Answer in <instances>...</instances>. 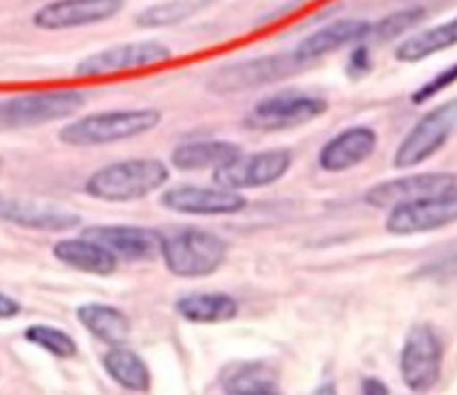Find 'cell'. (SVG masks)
Instances as JSON below:
<instances>
[{"label": "cell", "mask_w": 457, "mask_h": 395, "mask_svg": "<svg viewBox=\"0 0 457 395\" xmlns=\"http://www.w3.org/2000/svg\"><path fill=\"white\" fill-rule=\"evenodd\" d=\"M156 107H129V110L92 112L62 125L58 139L71 147H98L143 137L161 125Z\"/></svg>", "instance_id": "1"}, {"label": "cell", "mask_w": 457, "mask_h": 395, "mask_svg": "<svg viewBox=\"0 0 457 395\" xmlns=\"http://www.w3.org/2000/svg\"><path fill=\"white\" fill-rule=\"evenodd\" d=\"M168 179L170 168L161 159H125L89 174L85 192L105 204H129L161 190Z\"/></svg>", "instance_id": "2"}, {"label": "cell", "mask_w": 457, "mask_h": 395, "mask_svg": "<svg viewBox=\"0 0 457 395\" xmlns=\"http://www.w3.org/2000/svg\"><path fill=\"white\" fill-rule=\"evenodd\" d=\"M161 259L172 275L183 280L210 277L226 264L228 244L217 232L204 228H179L161 235Z\"/></svg>", "instance_id": "3"}, {"label": "cell", "mask_w": 457, "mask_h": 395, "mask_svg": "<svg viewBox=\"0 0 457 395\" xmlns=\"http://www.w3.org/2000/svg\"><path fill=\"white\" fill-rule=\"evenodd\" d=\"M308 63L299 58L297 52L266 54V56L245 58V61L228 63L208 76V89L214 94H241L250 89L268 88L281 83L290 76L302 74Z\"/></svg>", "instance_id": "4"}, {"label": "cell", "mask_w": 457, "mask_h": 395, "mask_svg": "<svg viewBox=\"0 0 457 395\" xmlns=\"http://www.w3.org/2000/svg\"><path fill=\"white\" fill-rule=\"evenodd\" d=\"M85 105V94L79 89H40L18 94L0 101V125L7 128H36L74 116Z\"/></svg>", "instance_id": "5"}, {"label": "cell", "mask_w": 457, "mask_h": 395, "mask_svg": "<svg viewBox=\"0 0 457 395\" xmlns=\"http://www.w3.org/2000/svg\"><path fill=\"white\" fill-rule=\"evenodd\" d=\"M457 125V98L433 107L427 114L420 116L418 123L409 130L402 143L397 146L393 165L397 170H409L436 156L446 146L449 137Z\"/></svg>", "instance_id": "6"}, {"label": "cell", "mask_w": 457, "mask_h": 395, "mask_svg": "<svg viewBox=\"0 0 457 395\" xmlns=\"http://www.w3.org/2000/svg\"><path fill=\"white\" fill-rule=\"evenodd\" d=\"M445 347L440 335L428 324H415L406 335L400 353V375L406 389L427 393L440 382Z\"/></svg>", "instance_id": "7"}, {"label": "cell", "mask_w": 457, "mask_h": 395, "mask_svg": "<svg viewBox=\"0 0 457 395\" xmlns=\"http://www.w3.org/2000/svg\"><path fill=\"white\" fill-rule=\"evenodd\" d=\"M328 112V103L315 94L279 92L262 98L245 116V125L259 132H281L302 128Z\"/></svg>", "instance_id": "8"}, {"label": "cell", "mask_w": 457, "mask_h": 395, "mask_svg": "<svg viewBox=\"0 0 457 395\" xmlns=\"http://www.w3.org/2000/svg\"><path fill=\"white\" fill-rule=\"evenodd\" d=\"M293 168V152L286 147H272V150L253 152L212 170V179L217 186L230 188V190H254V188H266L281 181Z\"/></svg>", "instance_id": "9"}, {"label": "cell", "mask_w": 457, "mask_h": 395, "mask_svg": "<svg viewBox=\"0 0 457 395\" xmlns=\"http://www.w3.org/2000/svg\"><path fill=\"white\" fill-rule=\"evenodd\" d=\"M172 58V49L159 40H129V43L112 45V47L98 49L87 54L76 63V76H107L119 74L128 70H141V67L161 65Z\"/></svg>", "instance_id": "10"}, {"label": "cell", "mask_w": 457, "mask_h": 395, "mask_svg": "<svg viewBox=\"0 0 457 395\" xmlns=\"http://www.w3.org/2000/svg\"><path fill=\"white\" fill-rule=\"evenodd\" d=\"M457 223V195L424 197L388 208L384 228L395 237L433 232Z\"/></svg>", "instance_id": "11"}, {"label": "cell", "mask_w": 457, "mask_h": 395, "mask_svg": "<svg viewBox=\"0 0 457 395\" xmlns=\"http://www.w3.org/2000/svg\"><path fill=\"white\" fill-rule=\"evenodd\" d=\"M442 195H457V172H420L386 179L366 190L364 201L373 208L388 210L404 201Z\"/></svg>", "instance_id": "12"}, {"label": "cell", "mask_w": 457, "mask_h": 395, "mask_svg": "<svg viewBox=\"0 0 457 395\" xmlns=\"http://www.w3.org/2000/svg\"><path fill=\"white\" fill-rule=\"evenodd\" d=\"M125 9V0H52L36 9L34 22L43 31H67L101 25Z\"/></svg>", "instance_id": "13"}, {"label": "cell", "mask_w": 457, "mask_h": 395, "mask_svg": "<svg viewBox=\"0 0 457 395\" xmlns=\"http://www.w3.org/2000/svg\"><path fill=\"white\" fill-rule=\"evenodd\" d=\"M161 206L177 214H196V217H219L237 214L248 206L241 192L223 186H172L161 195Z\"/></svg>", "instance_id": "14"}, {"label": "cell", "mask_w": 457, "mask_h": 395, "mask_svg": "<svg viewBox=\"0 0 457 395\" xmlns=\"http://www.w3.org/2000/svg\"><path fill=\"white\" fill-rule=\"evenodd\" d=\"M0 222L27 228V231L70 232L80 226V214L58 204H49V201L0 195Z\"/></svg>", "instance_id": "15"}, {"label": "cell", "mask_w": 457, "mask_h": 395, "mask_svg": "<svg viewBox=\"0 0 457 395\" xmlns=\"http://www.w3.org/2000/svg\"><path fill=\"white\" fill-rule=\"evenodd\" d=\"M83 235L105 246L116 259H128V262H147L161 253V235L150 228L107 223V226H87Z\"/></svg>", "instance_id": "16"}, {"label": "cell", "mask_w": 457, "mask_h": 395, "mask_svg": "<svg viewBox=\"0 0 457 395\" xmlns=\"http://www.w3.org/2000/svg\"><path fill=\"white\" fill-rule=\"evenodd\" d=\"M378 150V132L369 125H353L324 143L317 164L324 172H346L357 168Z\"/></svg>", "instance_id": "17"}, {"label": "cell", "mask_w": 457, "mask_h": 395, "mask_svg": "<svg viewBox=\"0 0 457 395\" xmlns=\"http://www.w3.org/2000/svg\"><path fill=\"white\" fill-rule=\"evenodd\" d=\"M370 36V21L364 18H339V21L328 22V25L320 27L312 34H308L302 43L297 45L295 52L299 58L311 65L317 58H324L328 54L339 52V49L348 47V45L364 43Z\"/></svg>", "instance_id": "18"}, {"label": "cell", "mask_w": 457, "mask_h": 395, "mask_svg": "<svg viewBox=\"0 0 457 395\" xmlns=\"http://www.w3.org/2000/svg\"><path fill=\"white\" fill-rule=\"evenodd\" d=\"M52 253L67 268H74V271L85 273V275L107 277L119 268V259L105 246H101L98 241L89 240L85 235L58 240L54 244Z\"/></svg>", "instance_id": "19"}, {"label": "cell", "mask_w": 457, "mask_h": 395, "mask_svg": "<svg viewBox=\"0 0 457 395\" xmlns=\"http://www.w3.org/2000/svg\"><path fill=\"white\" fill-rule=\"evenodd\" d=\"M241 147L232 141L221 139H205V141H186L172 150V165L181 172H199V170H217L230 164L241 155Z\"/></svg>", "instance_id": "20"}, {"label": "cell", "mask_w": 457, "mask_h": 395, "mask_svg": "<svg viewBox=\"0 0 457 395\" xmlns=\"http://www.w3.org/2000/svg\"><path fill=\"white\" fill-rule=\"evenodd\" d=\"M76 320L80 322V326H83L92 338L107 344V347L125 344L129 340V333H132L129 317L125 315L120 308L112 307V304H80V307L76 308Z\"/></svg>", "instance_id": "21"}, {"label": "cell", "mask_w": 457, "mask_h": 395, "mask_svg": "<svg viewBox=\"0 0 457 395\" xmlns=\"http://www.w3.org/2000/svg\"><path fill=\"white\" fill-rule=\"evenodd\" d=\"M453 47H457V16L406 36L395 47V58L400 63H420Z\"/></svg>", "instance_id": "22"}, {"label": "cell", "mask_w": 457, "mask_h": 395, "mask_svg": "<svg viewBox=\"0 0 457 395\" xmlns=\"http://www.w3.org/2000/svg\"><path fill=\"white\" fill-rule=\"evenodd\" d=\"M174 311L192 324H223L239 315V302L228 293H187L174 302Z\"/></svg>", "instance_id": "23"}, {"label": "cell", "mask_w": 457, "mask_h": 395, "mask_svg": "<svg viewBox=\"0 0 457 395\" xmlns=\"http://www.w3.org/2000/svg\"><path fill=\"white\" fill-rule=\"evenodd\" d=\"M101 365L112 382L119 384L125 391L147 393L152 389L150 366L137 351L128 349L125 344L107 349L105 356L101 357Z\"/></svg>", "instance_id": "24"}, {"label": "cell", "mask_w": 457, "mask_h": 395, "mask_svg": "<svg viewBox=\"0 0 457 395\" xmlns=\"http://www.w3.org/2000/svg\"><path fill=\"white\" fill-rule=\"evenodd\" d=\"M221 389L232 395H275L279 393V380L263 362H239L221 375Z\"/></svg>", "instance_id": "25"}, {"label": "cell", "mask_w": 457, "mask_h": 395, "mask_svg": "<svg viewBox=\"0 0 457 395\" xmlns=\"http://www.w3.org/2000/svg\"><path fill=\"white\" fill-rule=\"evenodd\" d=\"M424 18H427V9L424 7L397 9V12L379 18L378 22H370L369 38L378 40V43H391V40H397L402 38V36L411 34Z\"/></svg>", "instance_id": "26"}, {"label": "cell", "mask_w": 457, "mask_h": 395, "mask_svg": "<svg viewBox=\"0 0 457 395\" xmlns=\"http://www.w3.org/2000/svg\"><path fill=\"white\" fill-rule=\"evenodd\" d=\"M196 12V3L192 0H163V3L150 4L137 16V25L141 29H161L187 21Z\"/></svg>", "instance_id": "27"}, {"label": "cell", "mask_w": 457, "mask_h": 395, "mask_svg": "<svg viewBox=\"0 0 457 395\" xmlns=\"http://www.w3.org/2000/svg\"><path fill=\"white\" fill-rule=\"evenodd\" d=\"M25 340L34 347L43 349L49 356L58 357V360H70L76 357L79 347H76V340L71 338L65 331L56 329V326L47 324H34L25 331Z\"/></svg>", "instance_id": "28"}, {"label": "cell", "mask_w": 457, "mask_h": 395, "mask_svg": "<svg viewBox=\"0 0 457 395\" xmlns=\"http://www.w3.org/2000/svg\"><path fill=\"white\" fill-rule=\"evenodd\" d=\"M457 83V63L455 65L446 67V70H442L440 74L433 76L428 83H424L422 88L415 89V94L411 97V101L418 103V105H422V103L431 101L433 97H437L440 92H445V89H449L451 85Z\"/></svg>", "instance_id": "29"}, {"label": "cell", "mask_w": 457, "mask_h": 395, "mask_svg": "<svg viewBox=\"0 0 457 395\" xmlns=\"http://www.w3.org/2000/svg\"><path fill=\"white\" fill-rule=\"evenodd\" d=\"M370 67H373V61H370L369 47H366V45L357 43V47L353 49L351 58H348V74L355 76V79H357V76L370 71Z\"/></svg>", "instance_id": "30"}, {"label": "cell", "mask_w": 457, "mask_h": 395, "mask_svg": "<svg viewBox=\"0 0 457 395\" xmlns=\"http://www.w3.org/2000/svg\"><path fill=\"white\" fill-rule=\"evenodd\" d=\"M360 391L364 395H388L391 393V387L378 378H366V380H361Z\"/></svg>", "instance_id": "31"}, {"label": "cell", "mask_w": 457, "mask_h": 395, "mask_svg": "<svg viewBox=\"0 0 457 395\" xmlns=\"http://www.w3.org/2000/svg\"><path fill=\"white\" fill-rule=\"evenodd\" d=\"M18 313H21V304L9 295L0 293V320H12Z\"/></svg>", "instance_id": "32"}, {"label": "cell", "mask_w": 457, "mask_h": 395, "mask_svg": "<svg viewBox=\"0 0 457 395\" xmlns=\"http://www.w3.org/2000/svg\"><path fill=\"white\" fill-rule=\"evenodd\" d=\"M201 4H210V3H219V0H199Z\"/></svg>", "instance_id": "33"}]
</instances>
